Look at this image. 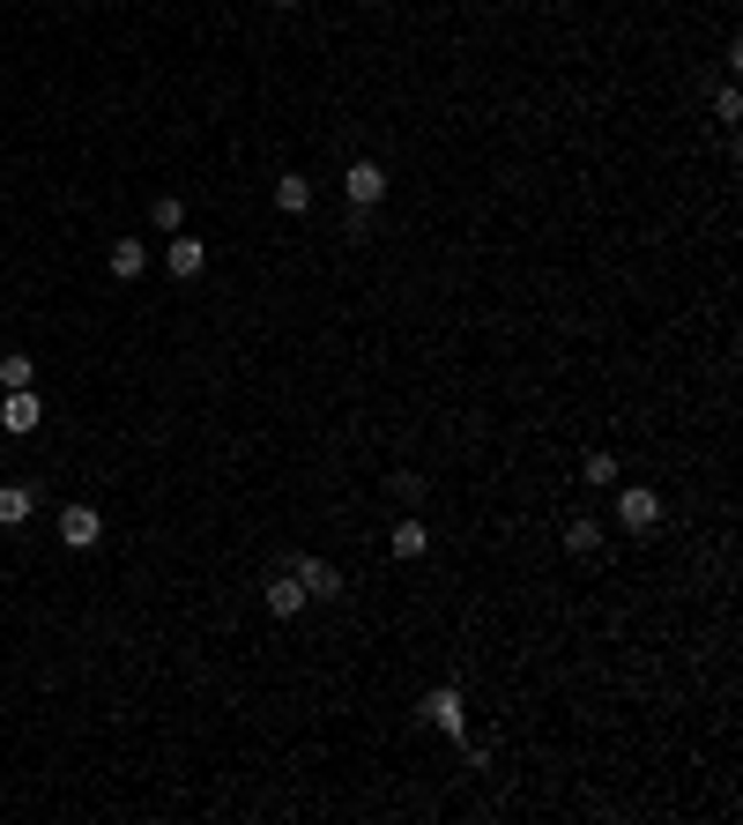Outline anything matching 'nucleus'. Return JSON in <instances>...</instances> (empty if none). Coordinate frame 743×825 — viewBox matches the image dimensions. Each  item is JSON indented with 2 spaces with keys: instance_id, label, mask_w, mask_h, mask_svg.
<instances>
[{
  "instance_id": "1",
  "label": "nucleus",
  "mask_w": 743,
  "mask_h": 825,
  "mask_svg": "<svg viewBox=\"0 0 743 825\" xmlns=\"http://www.w3.org/2000/svg\"><path fill=\"white\" fill-rule=\"evenodd\" d=\"M610 491H618V528H632V536L662 528V491L654 483H610Z\"/></svg>"
},
{
  "instance_id": "2",
  "label": "nucleus",
  "mask_w": 743,
  "mask_h": 825,
  "mask_svg": "<svg viewBox=\"0 0 743 825\" xmlns=\"http://www.w3.org/2000/svg\"><path fill=\"white\" fill-rule=\"evenodd\" d=\"M417 722H424V729H439V736H454V744H461V729H469V706H461V684H439V692H424Z\"/></svg>"
},
{
  "instance_id": "3",
  "label": "nucleus",
  "mask_w": 743,
  "mask_h": 825,
  "mask_svg": "<svg viewBox=\"0 0 743 825\" xmlns=\"http://www.w3.org/2000/svg\"><path fill=\"white\" fill-rule=\"evenodd\" d=\"M343 201L349 208H379V201H387V164H372V156L343 164Z\"/></svg>"
},
{
  "instance_id": "4",
  "label": "nucleus",
  "mask_w": 743,
  "mask_h": 825,
  "mask_svg": "<svg viewBox=\"0 0 743 825\" xmlns=\"http://www.w3.org/2000/svg\"><path fill=\"white\" fill-rule=\"evenodd\" d=\"M52 528H60V543H68V550H98L104 543V513H98V506H82V499L60 506V521H52Z\"/></svg>"
},
{
  "instance_id": "5",
  "label": "nucleus",
  "mask_w": 743,
  "mask_h": 825,
  "mask_svg": "<svg viewBox=\"0 0 743 825\" xmlns=\"http://www.w3.org/2000/svg\"><path fill=\"white\" fill-rule=\"evenodd\" d=\"M38 425H45V401H38V387H8V401H0V431L30 439Z\"/></svg>"
},
{
  "instance_id": "6",
  "label": "nucleus",
  "mask_w": 743,
  "mask_h": 825,
  "mask_svg": "<svg viewBox=\"0 0 743 825\" xmlns=\"http://www.w3.org/2000/svg\"><path fill=\"white\" fill-rule=\"evenodd\" d=\"M164 268H172V283H201V268H208V246L201 238H164Z\"/></svg>"
},
{
  "instance_id": "7",
  "label": "nucleus",
  "mask_w": 743,
  "mask_h": 825,
  "mask_svg": "<svg viewBox=\"0 0 743 825\" xmlns=\"http://www.w3.org/2000/svg\"><path fill=\"white\" fill-rule=\"evenodd\" d=\"M291 573L305 580V595H313V602H343V573H335L327 558H291Z\"/></svg>"
},
{
  "instance_id": "8",
  "label": "nucleus",
  "mask_w": 743,
  "mask_h": 825,
  "mask_svg": "<svg viewBox=\"0 0 743 825\" xmlns=\"http://www.w3.org/2000/svg\"><path fill=\"white\" fill-rule=\"evenodd\" d=\"M261 595H268V610H275V618H297V610L313 602V595H305V580H297L291 566H275V573H268V588H261Z\"/></svg>"
},
{
  "instance_id": "9",
  "label": "nucleus",
  "mask_w": 743,
  "mask_h": 825,
  "mask_svg": "<svg viewBox=\"0 0 743 825\" xmlns=\"http://www.w3.org/2000/svg\"><path fill=\"white\" fill-rule=\"evenodd\" d=\"M104 268H112V283H134V275L149 268V246H142V238H112V253H104Z\"/></svg>"
},
{
  "instance_id": "10",
  "label": "nucleus",
  "mask_w": 743,
  "mask_h": 825,
  "mask_svg": "<svg viewBox=\"0 0 743 825\" xmlns=\"http://www.w3.org/2000/svg\"><path fill=\"white\" fill-rule=\"evenodd\" d=\"M387 550H395L401 566H409V558H424V550H431V528H424L417 513H401V521H395V536H387Z\"/></svg>"
},
{
  "instance_id": "11",
  "label": "nucleus",
  "mask_w": 743,
  "mask_h": 825,
  "mask_svg": "<svg viewBox=\"0 0 743 825\" xmlns=\"http://www.w3.org/2000/svg\"><path fill=\"white\" fill-rule=\"evenodd\" d=\"M275 216H313V179H297V172L275 179Z\"/></svg>"
},
{
  "instance_id": "12",
  "label": "nucleus",
  "mask_w": 743,
  "mask_h": 825,
  "mask_svg": "<svg viewBox=\"0 0 743 825\" xmlns=\"http://www.w3.org/2000/svg\"><path fill=\"white\" fill-rule=\"evenodd\" d=\"M30 506H38V491H30V483H0V528H23Z\"/></svg>"
},
{
  "instance_id": "13",
  "label": "nucleus",
  "mask_w": 743,
  "mask_h": 825,
  "mask_svg": "<svg viewBox=\"0 0 743 825\" xmlns=\"http://www.w3.org/2000/svg\"><path fill=\"white\" fill-rule=\"evenodd\" d=\"M387 499H395V513H417V506H424V476L395 469V476H387Z\"/></svg>"
},
{
  "instance_id": "14",
  "label": "nucleus",
  "mask_w": 743,
  "mask_h": 825,
  "mask_svg": "<svg viewBox=\"0 0 743 825\" xmlns=\"http://www.w3.org/2000/svg\"><path fill=\"white\" fill-rule=\"evenodd\" d=\"M580 483H594V491H610V483H618V454H580Z\"/></svg>"
},
{
  "instance_id": "15",
  "label": "nucleus",
  "mask_w": 743,
  "mask_h": 825,
  "mask_svg": "<svg viewBox=\"0 0 743 825\" xmlns=\"http://www.w3.org/2000/svg\"><path fill=\"white\" fill-rule=\"evenodd\" d=\"M149 224L164 231V238H172V231H186V201H179V194H156V201H149Z\"/></svg>"
},
{
  "instance_id": "16",
  "label": "nucleus",
  "mask_w": 743,
  "mask_h": 825,
  "mask_svg": "<svg viewBox=\"0 0 743 825\" xmlns=\"http://www.w3.org/2000/svg\"><path fill=\"white\" fill-rule=\"evenodd\" d=\"M566 550H572V558H594V550H602V521H588V513H580V521L566 528Z\"/></svg>"
},
{
  "instance_id": "17",
  "label": "nucleus",
  "mask_w": 743,
  "mask_h": 825,
  "mask_svg": "<svg viewBox=\"0 0 743 825\" xmlns=\"http://www.w3.org/2000/svg\"><path fill=\"white\" fill-rule=\"evenodd\" d=\"M0 387H38V365H30L23 350H8L0 357Z\"/></svg>"
},
{
  "instance_id": "18",
  "label": "nucleus",
  "mask_w": 743,
  "mask_h": 825,
  "mask_svg": "<svg viewBox=\"0 0 743 825\" xmlns=\"http://www.w3.org/2000/svg\"><path fill=\"white\" fill-rule=\"evenodd\" d=\"M714 120H721V126H736V120H743V98H736V82H729V90L714 98Z\"/></svg>"
},
{
  "instance_id": "19",
  "label": "nucleus",
  "mask_w": 743,
  "mask_h": 825,
  "mask_svg": "<svg viewBox=\"0 0 743 825\" xmlns=\"http://www.w3.org/2000/svg\"><path fill=\"white\" fill-rule=\"evenodd\" d=\"M283 8H291V0H283Z\"/></svg>"
}]
</instances>
